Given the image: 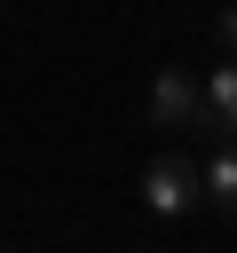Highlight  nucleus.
I'll use <instances>...</instances> for the list:
<instances>
[{
	"label": "nucleus",
	"mask_w": 237,
	"mask_h": 253,
	"mask_svg": "<svg viewBox=\"0 0 237 253\" xmlns=\"http://www.w3.org/2000/svg\"><path fill=\"white\" fill-rule=\"evenodd\" d=\"M205 198V166H190L182 150L174 158H150V174H142V206L150 213H190Z\"/></svg>",
	"instance_id": "1"
},
{
	"label": "nucleus",
	"mask_w": 237,
	"mask_h": 253,
	"mask_svg": "<svg viewBox=\"0 0 237 253\" xmlns=\"http://www.w3.org/2000/svg\"><path fill=\"white\" fill-rule=\"evenodd\" d=\"M150 126H205V79H190V71H158V87H150Z\"/></svg>",
	"instance_id": "2"
},
{
	"label": "nucleus",
	"mask_w": 237,
	"mask_h": 253,
	"mask_svg": "<svg viewBox=\"0 0 237 253\" xmlns=\"http://www.w3.org/2000/svg\"><path fill=\"white\" fill-rule=\"evenodd\" d=\"M205 126H213L221 142H237V55L205 71Z\"/></svg>",
	"instance_id": "3"
},
{
	"label": "nucleus",
	"mask_w": 237,
	"mask_h": 253,
	"mask_svg": "<svg viewBox=\"0 0 237 253\" xmlns=\"http://www.w3.org/2000/svg\"><path fill=\"white\" fill-rule=\"evenodd\" d=\"M205 198H213V206L237 221V142H221V150L205 158Z\"/></svg>",
	"instance_id": "4"
}]
</instances>
